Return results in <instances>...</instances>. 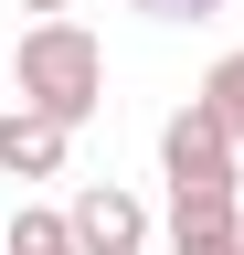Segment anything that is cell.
Here are the masks:
<instances>
[{"mask_svg":"<svg viewBox=\"0 0 244 255\" xmlns=\"http://www.w3.org/2000/svg\"><path fill=\"white\" fill-rule=\"evenodd\" d=\"M11 75H21V107L53 117V128H85L106 107V43L85 21H32L21 53H11Z\"/></svg>","mask_w":244,"mask_h":255,"instance_id":"obj_1","label":"cell"},{"mask_svg":"<svg viewBox=\"0 0 244 255\" xmlns=\"http://www.w3.org/2000/svg\"><path fill=\"white\" fill-rule=\"evenodd\" d=\"M160 170H170V202H234V138L202 96L160 128Z\"/></svg>","mask_w":244,"mask_h":255,"instance_id":"obj_2","label":"cell"},{"mask_svg":"<svg viewBox=\"0 0 244 255\" xmlns=\"http://www.w3.org/2000/svg\"><path fill=\"white\" fill-rule=\"evenodd\" d=\"M64 223H75V255H138L149 245L138 191H117V181H85L75 202H64Z\"/></svg>","mask_w":244,"mask_h":255,"instance_id":"obj_3","label":"cell"},{"mask_svg":"<svg viewBox=\"0 0 244 255\" xmlns=\"http://www.w3.org/2000/svg\"><path fill=\"white\" fill-rule=\"evenodd\" d=\"M64 149H75V128H53V117H32V107L0 117V170H11V181H53Z\"/></svg>","mask_w":244,"mask_h":255,"instance_id":"obj_4","label":"cell"},{"mask_svg":"<svg viewBox=\"0 0 244 255\" xmlns=\"http://www.w3.org/2000/svg\"><path fill=\"white\" fill-rule=\"evenodd\" d=\"M170 255H244L234 202H170Z\"/></svg>","mask_w":244,"mask_h":255,"instance_id":"obj_5","label":"cell"},{"mask_svg":"<svg viewBox=\"0 0 244 255\" xmlns=\"http://www.w3.org/2000/svg\"><path fill=\"white\" fill-rule=\"evenodd\" d=\"M202 107L223 117V138L244 149V53H223V64H212V75H202Z\"/></svg>","mask_w":244,"mask_h":255,"instance_id":"obj_6","label":"cell"},{"mask_svg":"<svg viewBox=\"0 0 244 255\" xmlns=\"http://www.w3.org/2000/svg\"><path fill=\"white\" fill-rule=\"evenodd\" d=\"M149 21H202V11H223V0H138Z\"/></svg>","mask_w":244,"mask_h":255,"instance_id":"obj_7","label":"cell"},{"mask_svg":"<svg viewBox=\"0 0 244 255\" xmlns=\"http://www.w3.org/2000/svg\"><path fill=\"white\" fill-rule=\"evenodd\" d=\"M21 11H43V21H64V11H75V0H21Z\"/></svg>","mask_w":244,"mask_h":255,"instance_id":"obj_8","label":"cell"}]
</instances>
